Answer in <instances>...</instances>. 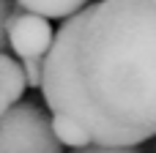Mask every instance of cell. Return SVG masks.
Instances as JSON below:
<instances>
[{
	"label": "cell",
	"mask_w": 156,
	"mask_h": 153,
	"mask_svg": "<svg viewBox=\"0 0 156 153\" xmlns=\"http://www.w3.org/2000/svg\"><path fill=\"white\" fill-rule=\"evenodd\" d=\"M11 11H14V0H0V52L8 49V41H5V25H8Z\"/></svg>",
	"instance_id": "cell-9"
},
{
	"label": "cell",
	"mask_w": 156,
	"mask_h": 153,
	"mask_svg": "<svg viewBox=\"0 0 156 153\" xmlns=\"http://www.w3.org/2000/svg\"><path fill=\"white\" fill-rule=\"evenodd\" d=\"M0 153H63V145L38 104L16 101L0 115Z\"/></svg>",
	"instance_id": "cell-2"
},
{
	"label": "cell",
	"mask_w": 156,
	"mask_h": 153,
	"mask_svg": "<svg viewBox=\"0 0 156 153\" xmlns=\"http://www.w3.org/2000/svg\"><path fill=\"white\" fill-rule=\"evenodd\" d=\"M19 8L41 14L47 19H66L71 14H77L82 5H88L90 0H14Z\"/></svg>",
	"instance_id": "cell-6"
},
{
	"label": "cell",
	"mask_w": 156,
	"mask_h": 153,
	"mask_svg": "<svg viewBox=\"0 0 156 153\" xmlns=\"http://www.w3.org/2000/svg\"><path fill=\"white\" fill-rule=\"evenodd\" d=\"M22 71L27 88H41V74H44V57H22Z\"/></svg>",
	"instance_id": "cell-7"
},
{
	"label": "cell",
	"mask_w": 156,
	"mask_h": 153,
	"mask_svg": "<svg viewBox=\"0 0 156 153\" xmlns=\"http://www.w3.org/2000/svg\"><path fill=\"white\" fill-rule=\"evenodd\" d=\"M49 123H52L55 140H58L63 148H71V151H74V148H85V145L93 142L90 134L85 131V126H82L80 120H74L71 115H66V112H52Z\"/></svg>",
	"instance_id": "cell-5"
},
{
	"label": "cell",
	"mask_w": 156,
	"mask_h": 153,
	"mask_svg": "<svg viewBox=\"0 0 156 153\" xmlns=\"http://www.w3.org/2000/svg\"><path fill=\"white\" fill-rule=\"evenodd\" d=\"M71 153H140L137 145H99V142H90L85 148H74Z\"/></svg>",
	"instance_id": "cell-8"
},
{
	"label": "cell",
	"mask_w": 156,
	"mask_h": 153,
	"mask_svg": "<svg viewBox=\"0 0 156 153\" xmlns=\"http://www.w3.org/2000/svg\"><path fill=\"white\" fill-rule=\"evenodd\" d=\"M27 82H25V71L22 63H16L11 55L0 52V115L5 110H11L16 101H22Z\"/></svg>",
	"instance_id": "cell-4"
},
{
	"label": "cell",
	"mask_w": 156,
	"mask_h": 153,
	"mask_svg": "<svg viewBox=\"0 0 156 153\" xmlns=\"http://www.w3.org/2000/svg\"><path fill=\"white\" fill-rule=\"evenodd\" d=\"M55 30L49 25L47 16L25 11V8H14L5 25V41L11 47L14 55L19 57H44L52 47Z\"/></svg>",
	"instance_id": "cell-3"
},
{
	"label": "cell",
	"mask_w": 156,
	"mask_h": 153,
	"mask_svg": "<svg viewBox=\"0 0 156 153\" xmlns=\"http://www.w3.org/2000/svg\"><path fill=\"white\" fill-rule=\"evenodd\" d=\"M41 93L99 145L156 137V0H99L66 16L44 55Z\"/></svg>",
	"instance_id": "cell-1"
}]
</instances>
